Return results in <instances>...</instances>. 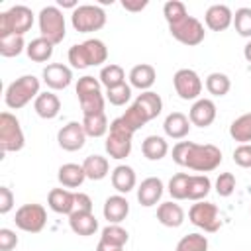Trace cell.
Returning a JSON list of instances; mask_svg holds the SVG:
<instances>
[{"label": "cell", "instance_id": "50", "mask_svg": "<svg viewBox=\"0 0 251 251\" xmlns=\"http://www.w3.org/2000/svg\"><path fill=\"white\" fill-rule=\"evenodd\" d=\"M145 6H147V0H124L122 2V8L127 12H141Z\"/></svg>", "mask_w": 251, "mask_h": 251}, {"label": "cell", "instance_id": "24", "mask_svg": "<svg viewBox=\"0 0 251 251\" xmlns=\"http://www.w3.org/2000/svg\"><path fill=\"white\" fill-rule=\"evenodd\" d=\"M33 108L37 112L39 118L43 120H53L59 116V110H61V100L57 94L53 92H41L35 100H33Z\"/></svg>", "mask_w": 251, "mask_h": 251}, {"label": "cell", "instance_id": "49", "mask_svg": "<svg viewBox=\"0 0 251 251\" xmlns=\"http://www.w3.org/2000/svg\"><path fill=\"white\" fill-rule=\"evenodd\" d=\"M73 212H92V200L84 192H75V210Z\"/></svg>", "mask_w": 251, "mask_h": 251}, {"label": "cell", "instance_id": "7", "mask_svg": "<svg viewBox=\"0 0 251 251\" xmlns=\"http://www.w3.org/2000/svg\"><path fill=\"white\" fill-rule=\"evenodd\" d=\"M24 145H25V137H24L20 120L10 112H2L0 114V149H2V153H16Z\"/></svg>", "mask_w": 251, "mask_h": 251}, {"label": "cell", "instance_id": "10", "mask_svg": "<svg viewBox=\"0 0 251 251\" xmlns=\"http://www.w3.org/2000/svg\"><path fill=\"white\" fill-rule=\"evenodd\" d=\"M188 220H190L196 227H200V229H204V231H208V233H216V231L222 227L220 212H218V206H216L214 202H204V200H200V202L192 204L190 210H188Z\"/></svg>", "mask_w": 251, "mask_h": 251}, {"label": "cell", "instance_id": "51", "mask_svg": "<svg viewBox=\"0 0 251 251\" xmlns=\"http://www.w3.org/2000/svg\"><path fill=\"white\" fill-rule=\"evenodd\" d=\"M57 8H73V10H76L78 6H76L75 0H57Z\"/></svg>", "mask_w": 251, "mask_h": 251}, {"label": "cell", "instance_id": "5", "mask_svg": "<svg viewBox=\"0 0 251 251\" xmlns=\"http://www.w3.org/2000/svg\"><path fill=\"white\" fill-rule=\"evenodd\" d=\"M76 96H78V102H80L82 116L104 112V94L100 90V80H96L94 76L86 75V76L78 78Z\"/></svg>", "mask_w": 251, "mask_h": 251}, {"label": "cell", "instance_id": "53", "mask_svg": "<svg viewBox=\"0 0 251 251\" xmlns=\"http://www.w3.org/2000/svg\"><path fill=\"white\" fill-rule=\"evenodd\" d=\"M243 55H245V59L251 63V41L245 45V49H243Z\"/></svg>", "mask_w": 251, "mask_h": 251}, {"label": "cell", "instance_id": "34", "mask_svg": "<svg viewBox=\"0 0 251 251\" xmlns=\"http://www.w3.org/2000/svg\"><path fill=\"white\" fill-rule=\"evenodd\" d=\"M210 188H212V182L206 175H190V180H188V200L192 202H200L204 200L208 194H210Z\"/></svg>", "mask_w": 251, "mask_h": 251}, {"label": "cell", "instance_id": "31", "mask_svg": "<svg viewBox=\"0 0 251 251\" xmlns=\"http://www.w3.org/2000/svg\"><path fill=\"white\" fill-rule=\"evenodd\" d=\"M141 151L149 161H161L169 153V143L161 135H147L141 143Z\"/></svg>", "mask_w": 251, "mask_h": 251}, {"label": "cell", "instance_id": "11", "mask_svg": "<svg viewBox=\"0 0 251 251\" xmlns=\"http://www.w3.org/2000/svg\"><path fill=\"white\" fill-rule=\"evenodd\" d=\"M16 226L27 233H39L47 224V212L41 204H24L16 210Z\"/></svg>", "mask_w": 251, "mask_h": 251}, {"label": "cell", "instance_id": "29", "mask_svg": "<svg viewBox=\"0 0 251 251\" xmlns=\"http://www.w3.org/2000/svg\"><path fill=\"white\" fill-rule=\"evenodd\" d=\"M53 43L49 41V39H45V37H35V39H31L29 43H27V47H25V53H27V57L31 59V61H35V63H45V61H49L51 57H53Z\"/></svg>", "mask_w": 251, "mask_h": 251}, {"label": "cell", "instance_id": "21", "mask_svg": "<svg viewBox=\"0 0 251 251\" xmlns=\"http://www.w3.org/2000/svg\"><path fill=\"white\" fill-rule=\"evenodd\" d=\"M69 226L76 235H94L98 229V220L92 212H73L69 216Z\"/></svg>", "mask_w": 251, "mask_h": 251}, {"label": "cell", "instance_id": "22", "mask_svg": "<svg viewBox=\"0 0 251 251\" xmlns=\"http://www.w3.org/2000/svg\"><path fill=\"white\" fill-rule=\"evenodd\" d=\"M163 129L171 139H182L190 131V120L182 112H171L163 122Z\"/></svg>", "mask_w": 251, "mask_h": 251}, {"label": "cell", "instance_id": "46", "mask_svg": "<svg viewBox=\"0 0 251 251\" xmlns=\"http://www.w3.org/2000/svg\"><path fill=\"white\" fill-rule=\"evenodd\" d=\"M233 161L243 169H251V143L237 145L233 151Z\"/></svg>", "mask_w": 251, "mask_h": 251}, {"label": "cell", "instance_id": "52", "mask_svg": "<svg viewBox=\"0 0 251 251\" xmlns=\"http://www.w3.org/2000/svg\"><path fill=\"white\" fill-rule=\"evenodd\" d=\"M96 251H124V247H110V245H104V243L98 241Z\"/></svg>", "mask_w": 251, "mask_h": 251}, {"label": "cell", "instance_id": "38", "mask_svg": "<svg viewBox=\"0 0 251 251\" xmlns=\"http://www.w3.org/2000/svg\"><path fill=\"white\" fill-rule=\"evenodd\" d=\"M120 118H122V122H124V124H126L133 133H135L137 129H141V127L149 122V118L145 116V112H143L137 104H131V106L126 110V114H124V116H120Z\"/></svg>", "mask_w": 251, "mask_h": 251}, {"label": "cell", "instance_id": "32", "mask_svg": "<svg viewBox=\"0 0 251 251\" xmlns=\"http://www.w3.org/2000/svg\"><path fill=\"white\" fill-rule=\"evenodd\" d=\"M82 127H84V131H86L88 137H102V135L110 129V126H108V118H106L104 112L82 116Z\"/></svg>", "mask_w": 251, "mask_h": 251}, {"label": "cell", "instance_id": "3", "mask_svg": "<svg viewBox=\"0 0 251 251\" xmlns=\"http://www.w3.org/2000/svg\"><path fill=\"white\" fill-rule=\"evenodd\" d=\"M39 94H41L39 92V78L33 75H24V76H20L8 84L6 94H4V102L8 108L20 110L25 104H29L31 100H35Z\"/></svg>", "mask_w": 251, "mask_h": 251}, {"label": "cell", "instance_id": "20", "mask_svg": "<svg viewBox=\"0 0 251 251\" xmlns=\"http://www.w3.org/2000/svg\"><path fill=\"white\" fill-rule=\"evenodd\" d=\"M47 204L53 212L71 216L75 210V192H71L67 188H53L47 196Z\"/></svg>", "mask_w": 251, "mask_h": 251}, {"label": "cell", "instance_id": "16", "mask_svg": "<svg viewBox=\"0 0 251 251\" xmlns=\"http://www.w3.org/2000/svg\"><path fill=\"white\" fill-rule=\"evenodd\" d=\"M216 104L210 100V98H198L190 112H188V120L192 126H198V127H208L214 124L216 120Z\"/></svg>", "mask_w": 251, "mask_h": 251}, {"label": "cell", "instance_id": "45", "mask_svg": "<svg viewBox=\"0 0 251 251\" xmlns=\"http://www.w3.org/2000/svg\"><path fill=\"white\" fill-rule=\"evenodd\" d=\"M233 190H235V176H233V173H222L216 178V192L222 198H227V196L233 194Z\"/></svg>", "mask_w": 251, "mask_h": 251}, {"label": "cell", "instance_id": "37", "mask_svg": "<svg viewBox=\"0 0 251 251\" xmlns=\"http://www.w3.org/2000/svg\"><path fill=\"white\" fill-rule=\"evenodd\" d=\"M231 88V80L226 73H210L206 76V90L212 96H226Z\"/></svg>", "mask_w": 251, "mask_h": 251}, {"label": "cell", "instance_id": "33", "mask_svg": "<svg viewBox=\"0 0 251 251\" xmlns=\"http://www.w3.org/2000/svg\"><path fill=\"white\" fill-rule=\"evenodd\" d=\"M229 135L231 139H235L239 145L249 143L251 141V112L249 114H241L239 118H235L229 126Z\"/></svg>", "mask_w": 251, "mask_h": 251}, {"label": "cell", "instance_id": "43", "mask_svg": "<svg viewBox=\"0 0 251 251\" xmlns=\"http://www.w3.org/2000/svg\"><path fill=\"white\" fill-rule=\"evenodd\" d=\"M233 27L241 37H251V8H239L233 14Z\"/></svg>", "mask_w": 251, "mask_h": 251}, {"label": "cell", "instance_id": "36", "mask_svg": "<svg viewBox=\"0 0 251 251\" xmlns=\"http://www.w3.org/2000/svg\"><path fill=\"white\" fill-rule=\"evenodd\" d=\"M124 82H126V73H124V69L120 65L110 63V65L102 67V71H100V84H104L106 90L116 88V86H120Z\"/></svg>", "mask_w": 251, "mask_h": 251}, {"label": "cell", "instance_id": "25", "mask_svg": "<svg viewBox=\"0 0 251 251\" xmlns=\"http://www.w3.org/2000/svg\"><path fill=\"white\" fill-rule=\"evenodd\" d=\"M157 220L165 227H178L184 222V210L176 202H161L157 208Z\"/></svg>", "mask_w": 251, "mask_h": 251}, {"label": "cell", "instance_id": "6", "mask_svg": "<svg viewBox=\"0 0 251 251\" xmlns=\"http://www.w3.org/2000/svg\"><path fill=\"white\" fill-rule=\"evenodd\" d=\"M131 139H133V131L122 122V118H116L110 124V133L106 137V153L112 159H126L131 153Z\"/></svg>", "mask_w": 251, "mask_h": 251}, {"label": "cell", "instance_id": "15", "mask_svg": "<svg viewBox=\"0 0 251 251\" xmlns=\"http://www.w3.org/2000/svg\"><path fill=\"white\" fill-rule=\"evenodd\" d=\"M43 82L53 90H63L73 80V71L63 63H51L43 69Z\"/></svg>", "mask_w": 251, "mask_h": 251}, {"label": "cell", "instance_id": "8", "mask_svg": "<svg viewBox=\"0 0 251 251\" xmlns=\"http://www.w3.org/2000/svg\"><path fill=\"white\" fill-rule=\"evenodd\" d=\"M71 24L78 33H90L98 31L106 25V12L100 6L94 4H82L76 10H73Z\"/></svg>", "mask_w": 251, "mask_h": 251}, {"label": "cell", "instance_id": "27", "mask_svg": "<svg viewBox=\"0 0 251 251\" xmlns=\"http://www.w3.org/2000/svg\"><path fill=\"white\" fill-rule=\"evenodd\" d=\"M112 186L120 192V194H127L129 190L135 188V171L129 167V165H118L114 171H112Z\"/></svg>", "mask_w": 251, "mask_h": 251}, {"label": "cell", "instance_id": "44", "mask_svg": "<svg viewBox=\"0 0 251 251\" xmlns=\"http://www.w3.org/2000/svg\"><path fill=\"white\" fill-rule=\"evenodd\" d=\"M129 98H131V86L126 84V82L120 84V86H116V88L106 90V100L112 106H124V104L129 102Z\"/></svg>", "mask_w": 251, "mask_h": 251}, {"label": "cell", "instance_id": "48", "mask_svg": "<svg viewBox=\"0 0 251 251\" xmlns=\"http://www.w3.org/2000/svg\"><path fill=\"white\" fill-rule=\"evenodd\" d=\"M14 206V194L8 186H0V214H8Z\"/></svg>", "mask_w": 251, "mask_h": 251}, {"label": "cell", "instance_id": "26", "mask_svg": "<svg viewBox=\"0 0 251 251\" xmlns=\"http://www.w3.org/2000/svg\"><path fill=\"white\" fill-rule=\"evenodd\" d=\"M57 178H59V182H61L65 188H78V186L86 180V175H84L82 165H76V163H65V165L59 167Z\"/></svg>", "mask_w": 251, "mask_h": 251}, {"label": "cell", "instance_id": "42", "mask_svg": "<svg viewBox=\"0 0 251 251\" xmlns=\"http://www.w3.org/2000/svg\"><path fill=\"white\" fill-rule=\"evenodd\" d=\"M163 16H165L167 24L173 25V24L184 20V18L188 16V12H186V6H184L180 0H169V2H165V6H163Z\"/></svg>", "mask_w": 251, "mask_h": 251}, {"label": "cell", "instance_id": "4", "mask_svg": "<svg viewBox=\"0 0 251 251\" xmlns=\"http://www.w3.org/2000/svg\"><path fill=\"white\" fill-rule=\"evenodd\" d=\"M33 25V12L27 6H12L10 10L0 14V37L8 35H24Z\"/></svg>", "mask_w": 251, "mask_h": 251}, {"label": "cell", "instance_id": "13", "mask_svg": "<svg viewBox=\"0 0 251 251\" xmlns=\"http://www.w3.org/2000/svg\"><path fill=\"white\" fill-rule=\"evenodd\" d=\"M173 84L182 100H196L202 92V80L192 69H178L173 76Z\"/></svg>", "mask_w": 251, "mask_h": 251}, {"label": "cell", "instance_id": "18", "mask_svg": "<svg viewBox=\"0 0 251 251\" xmlns=\"http://www.w3.org/2000/svg\"><path fill=\"white\" fill-rule=\"evenodd\" d=\"M163 180L159 176H147L145 180H141V184L137 186V200L141 206L149 208L155 206L161 196H163Z\"/></svg>", "mask_w": 251, "mask_h": 251}, {"label": "cell", "instance_id": "14", "mask_svg": "<svg viewBox=\"0 0 251 251\" xmlns=\"http://www.w3.org/2000/svg\"><path fill=\"white\" fill-rule=\"evenodd\" d=\"M59 147L65 151H78L86 143V131L82 127V122H69L63 126L57 133Z\"/></svg>", "mask_w": 251, "mask_h": 251}, {"label": "cell", "instance_id": "28", "mask_svg": "<svg viewBox=\"0 0 251 251\" xmlns=\"http://www.w3.org/2000/svg\"><path fill=\"white\" fill-rule=\"evenodd\" d=\"M82 169H84L86 178H90V180H102L110 173V163L102 155H88L84 159V163H82Z\"/></svg>", "mask_w": 251, "mask_h": 251}, {"label": "cell", "instance_id": "23", "mask_svg": "<svg viewBox=\"0 0 251 251\" xmlns=\"http://www.w3.org/2000/svg\"><path fill=\"white\" fill-rule=\"evenodd\" d=\"M155 78H157V73L153 69V65L149 63H141V65H135L131 71H129V84L133 88H139V90H149L153 84H155Z\"/></svg>", "mask_w": 251, "mask_h": 251}, {"label": "cell", "instance_id": "2", "mask_svg": "<svg viewBox=\"0 0 251 251\" xmlns=\"http://www.w3.org/2000/svg\"><path fill=\"white\" fill-rule=\"evenodd\" d=\"M69 63L75 69H86V67H96L106 63L108 59V49L104 41L100 39H86L82 43H76L69 49Z\"/></svg>", "mask_w": 251, "mask_h": 251}, {"label": "cell", "instance_id": "12", "mask_svg": "<svg viewBox=\"0 0 251 251\" xmlns=\"http://www.w3.org/2000/svg\"><path fill=\"white\" fill-rule=\"evenodd\" d=\"M169 31L176 41H180L182 45H188V47H194V45L202 43L204 35H206L202 22L196 20L194 16H186L184 20L169 25Z\"/></svg>", "mask_w": 251, "mask_h": 251}, {"label": "cell", "instance_id": "40", "mask_svg": "<svg viewBox=\"0 0 251 251\" xmlns=\"http://www.w3.org/2000/svg\"><path fill=\"white\" fill-rule=\"evenodd\" d=\"M175 251H208V237L202 233H188L180 237Z\"/></svg>", "mask_w": 251, "mask_h": 251}, {"label": "cell", "instance_id": "41", "mask_svg": "<svg viewBox=\"0 0 251 251\" xmlns=\"http://www.w3.org/2000/svg\"><path fill=\"white\" fill-rule=\"evenodd\" d=\"M24 49H25L24 35L0 37V55H2V57H18Z\"/></svg>", "mask_w": 251, "mask_h": 251}, {"label": "cell", "instance_id": "1", "mask_svg": "<svg viewBox=\"0 0 251 251\" xmlns=\"http://www.w3.org/2000/svg\"><path fill=\"white\" fill-rule=\"evenodd\" d=\"M173 161L198 173H210L220 167L222 151L212 143L200 145L194 141H178L173 147Z\"/></svg>", "mask_w": 251, "mask_h": 251}, {"label": "cell", "instance_id": "47", "mask_svg": "<svg viewBox=\"0 0 251 251\" xmlns=\"http://www.w3.org/2000/svg\"><path fill=\"white\" fill-rule=\"evenodd\" d=\"M16 245H18V235L12 229L2 227L0 229V249L2 251H12Z\"/></svg>", "mask_w": 251, "mask_h": 251}, {"label": "cell", "instance_id": "9", "mask_svg": "<svg viewBox=\"0 0 251 251\" xmlns=\"http://www.w3.org/2000/svg\"><path fill=\"white\" fill-rule=\"evenodd\" d=\"M39 31L41 37L49 39L53 45L65 39V16L57 6H45L39 12Z\"/></svg>", "mask_w": 251, "mask_h": 251}, {"label": "cell", "instance_id": "39", "mask_svg": "<svg viewBox=\"0 0 251 251\" xmlns=\"http://www.w3.org/2000/svg\"><path fill=\"white\" fill-rule=\"evenodd\" d=\"M188 180H190V175H186V173L173 175L171 180H169V194L175 200H186V196H188Z\"/></svg>", "mask_w": 251, "mask_h": 251}, {"label": "cell", "instance_id": "35", "mask_svg": "<svg viewBox=\"0 0 251 251\" xmlns=\"http://www.w3.org/2000/svg\"><path fill=\"white\" fill-rule=\"evenodd\" d=\"M127 239H129V233L120 224H108L100 235V243L110 245V247H124Z\"/></svg>", "mask_w": 251, "mask_h": 251}, {"label": "cell", "instance_id": "19", "mask_svg": "<svg viewBox=\"0 0 251 251\" xmlns=\"http://www.w3.org/2000/svg\"><path fill=\"white\" fill-rule=\"evenodd\" d=\"M104 218L108 220V224H120L127 218L129 214V202L122 196V194H114V196H108L106 202H104Z\"/></svg>", "mask_w": 251, "mask_h": 251}, {"label": "cell", "instance_id": "17", "mask_svg": "<svg viewBox=\"0 0 251 251\" xmlns=\"http://www.w3.org/2000/svg\"><path fill=\"white\" fill-rule=\"evenodd\" d=\"M204 22L212 31H224L233 24V12L226 4H212L204 14Z\"/></svg>", "mask_w": 251, "mask_h": 251}, {"label": "cell", "instance_id": "30", "mask_svg": "<svg viewBox=\"0 0 251 251\" xmlns=\"http://www.w3.org/2000/svg\"><path fill=\"white\" fill-rule=\"evenodd\" d=\"M133 104H137V106L145 112V116L149 118V122L155 120V118L161 114V110H163V100H161V96H159L157 92H153V90L141 92V94L135 98Z\"/></svg>", "mask_w": 251, "mask_h": 251}]
</instances>
